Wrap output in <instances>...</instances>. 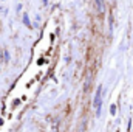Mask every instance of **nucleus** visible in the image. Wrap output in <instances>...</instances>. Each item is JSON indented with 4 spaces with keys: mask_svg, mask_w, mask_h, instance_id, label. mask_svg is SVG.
I'll return each mask as SVG.
<instances>
[{
    "mask_svg": "<svg viewBox=\"0 0 133 132\" xmlns=\"http://www.w3.org/2000/svg\"><path fill=\"white\" fill-rule=\"evenodd\" d=\"M101 96H102V87H97V92L94 96V107L96 109H99V106H101Z\"/></svg>",
    "mask_w": 133,
    "mask_h": 132,
    "instance_id": "nucleus-1",
    "label": "nucleus"
},
{
    "mask_svg": "<svg viewBox=\"0 0 133 132\" xmlns=\"http://www.w3.org/2000/svg\"><path fill=\"white\" fill-rule=\"evenodd\" d=\"M96 5H97V10H102V3H101V0H96Z\"/></svg>",
    "mask_w": 133,
    "mask_h": 132,
    "instance_id": "nucleus-2",
    "label": "nucleus"
},
{
    "mask_svg": "<svg viewBox=\"0 0 133 132\" xmlns=\"http://www.w3.org/2000/svg\"><path fill=\"white\" fill-rule=\"evenodd\" d=\"M0 62H3V50H0Z\"/></svg>",
    "mask_w": 133,
    "mask_h": 132,
    "instance_id": "nucleus-3",
    "label": "nucleus"
}]
</instances>
